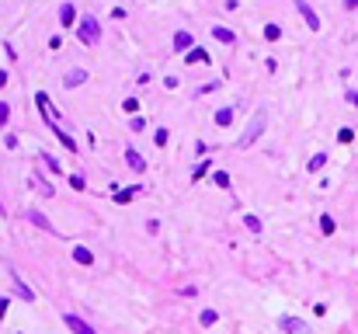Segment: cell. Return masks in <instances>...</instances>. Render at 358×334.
<instances>
[{"instance_id": "obj_24", "label": "cell", "mask_w": 358, "mask_h": 334, "mask_svg": "<svg viewBox=\"0 0 358 334\" xmlns=\"http://www.w3.org/2000/svg\"><path fill=\"white\" fill-rule=\"evenodd\" d=\"M188 46H192V35L188 32H178L174 35V49H188Z\"/></svg>"}, {"instance_id": "obj_26", "label": "cell", "mask_w": 358, "mask_h": 334, "mask_svg": "<svg viewBox=\"0 0 358 334\" xmlns=\"http://www.w3.org/2000/svg\"><path fill=\"white\" fill-rule=\"evenodd\" d=\"M209 167H212V164H209V160H202V164H198V167L192 171V178H195V181H202V178L209 174Z\"/></svg>"}, {"instance_id": "obj_25", "label": "cell", "mask_w": 358, "mask_h": 334, "mask_svg": "<svg viewBox=\"0 0 358 334\" xmlns=\"http://www.w3.org/2000/svg\"><path fill=\"white\" fill-rule=\"evenodd\" d=\"M198 320H202L206 327H212L216 320H219V313H216V310H202V313H198Z\"/></svg>"}, {"instance_id": "obj_3", "label": "cell", "mask_w": 358, "mask_h": 334, "mask_svg": "<svg viewBox=\"0 0 358 334\" xmlns=\"http://www.w3.org/2000/svg\"><path fill=\"white\" fill-rule=\"evenodd\" d=\"M63 324H66L73 334H98L87 320H84V317H76V313H63Z\"/></svg>"}, {"instance_id": "obj_4", "label": "cell", "mask_w": 358, "mask_h": 334, "mask_svg": "<svg viewBox=\"0 0 358 334\" xmlns=\"http://www.w3.org/2000/svg\"><path fill=\"white\" fill-rule=\"evenodd\" d=\"M296 11L302 14V21H306V28H313V32L320 28V18H316V11H313V7H310L306 0H296Z\"/></svg>"}, {"instance_id": "obj_22", "label": "cell", "mask_w": 358, "mask_h": 334, "mask_svg": "<svg viewBox=\"0 0 358 334\" xmlns=\"http://www.w3.org/2000/svg\"><path fill=\"white\" fill-rule=\"evenodd\" d=\"M233 122V108H219L216 112V126H230Z\"/></svg>"}, {"instance_id": "obj_9", "label": "cell", "mask_w": 358, "mask_h": 334, "mask_svg": "<svg viewBox=\"0 0 358 334\" xmlns=\"http://www.w3.org/2000/svg\"><path fill=\"white\" fill-rule=\"evenodd\" d=\"M278 327L288 331V334H306V324H302L299 317H282V320H278Z\"/></svg>"}, {"instance_id": "obj_5", "label": "cell", "mask_w": 358, "mask_h": 334, "mask_svg": "<svg viewBox=\"0 0 358 334\" xmlns=\"http://www.w3.org/2000/svg\"><path fill=\"white\" fill-rule=\"evenodd\" d=\"M10 285H14V296H18V299H24V303H35V289H28V285H24V278L10 275Z\"/></svg>"}, {"instance_id": "obj_21", "label": "cell", "mask_w": 358, "mask_h": 334, "mask_svg": "<svg viewBox=\"0 0 358 334\" xmlns=\"http://www.w3.org/2000/svg\"><path fill=\"white\" fill-rule=\"evenodd\" d=\"M320 230H324L327 237H330V233L338 230V223H334V216H330V212H324V216H320Z\"/></svg>"}, {"instance_id": "obj_6", "label": "cell", "mask_w": 358, "mask_h": 334, "mask_svg": "<svg viewBox=\"0 0 358 334\" xmlns=\"http://www.w3.org/2000/svg\"><path fill=\"white\" fill-rule=\"evenodd\" d=\"M35 105L42 108V119H46V122H56V108H52L49 94H42V91H38V94H35Z\"/></svg>"}, {"instance_id": "obj_12", "label": "cell", "mask_w": 358, "mask_h": 334, "mask_svg": "<svg viewBox=\"0 0 358 334\" xmlns=\"http://www.w3.org/2000/svg\"><path fill=\"white\" fill-rule=\"evenodd\" d=\"M28 219H32V223H35L38 230H46V233H56V226H52V223H49V219H46V216H42L38 209H32V212H28Z\"/></svg>"}, {"instance_id": "obj_13", "label": "cell", "mask_w": 358, "mask_h": 334, "mask_svg": "<svg viewBox=\"0 0 358 334\" xmlns=\"http://www.w3.org/2000/svg\"><path fill=\"white\" fill-rule=\"evenodd\" d=\"M73 261H76V265H94V254H90V247L76 244V247H73Z\"/></svg>"}, {"instance_id": "obj_14", "label": "cell", "mask_w": 358, "mask_h": 334, "mask_svg": "<svg viewBox=\"0 0 358 334\" xmlns=\"http://www.w3.org/2000/svg\"><path fill=\"white\" fill-rule=\"evenodd\" d=\"M49 129L56 133V139H60V143H63V146L70 150V153H76V143H73V139H70V133H66V129H60L56 122H49Z\"/></svg>"}, {"instance_id": "obj_27", "label": "cell", "mask_w": 358, "mask_h": 334, "mask_svg": "<svg viewBox=\"0 0 358 334\" xmlns=\"http://www.w3.org/2000/svg\"><path fill=\"white\" fill-rule=\"evenodd\" d=\"M212 181L219 185V188H230V174H226V171H216V174H212Z\"/></svg>"}, {"instance_id": "obj_15", "label": "cell", "mask_w": 358, "mask_h": 334, "mask_svg": "<svg viewBox=\"0 0 358 334\" xmlns=\"http://www.w3.org/2000/svg\"><path fill=\"white\" fill-rule=\"evenodd\" d=\"M212 35L222 42V46H233V42H236V35H233L230 28H222V25H212Z\"/></svg>"}, {"instance_id": "obj_11", "label": "cell", "mask_w": 358, "mask_h": 334, "mask_svg": "<svg viewBox=\"0 0 358 334\" xmlns=\"http://www.w3.org/2000/svg\"><path fill=\"white\" fill-rule=\"evenodd\" d=\"M140 192H143L140 185H132V188H118V185H115V195H112V199H115V202H122V205H126V202H132V199H136Z\"/></svg>"}, {"instance_id": "obj_31", "label": "cell", "mask_w": 358, "mask_h": 334, "mask_svg": "<svg viewBox=\"0 0 358 334\" xmlns=\"http://www.w3.org/2000/svg\"><path fill=\"white\" fill-rule=\"evenodd\" d=\"M4 146H7V150H18V136L7 133V136H4Z\"/></svg>"}, {"instance_id": "obj_1", "label": "cell", "mask_w": 358, "mask_h": 334, "mask_svg": "<svg viewBox=\"0 0 358 334\" xmlns=\"http://www.w3.org/2000/svg\"><path fill=\"white\" fill-rule=\"evenodd\" d=\"M76 35H80L84 46H98V42H101V21L90 18V14H84V18L76 21Z\"/></svg>"}, {"instance_id": "obj_34", "label": "cell", "mask_w": 358, "mask_h": 334, "mask_svg": "<svg viewBox=\"0 0 358 334\" xmlns=\"http://www.w3.org/2000/svg\"><path fill=\"white\" fill-rule=\"evenodd\" d=\"M143 129H146V122L140 119V115H136V119H132V133H143Z\"/></svg>"}, {"instance_id": "obj_20", "label": "cell", "mask_w": 358, "mask_h": 334, "mask_svg": "<svg viewBox=\"0 0 358 334\" xmlns=\"http://www.w3.org/2000/svg\"><path fill=\"white\" fill-rule=\"evenodd\" d=\"M324 164H327V153H313V157H310V164H306V171L313 174V171H320Z\"/></svg>"}, {"instance_id": "obj_18", "label": "cell", "mask_w": 358, "mask_h": 334, "mask_svg": "<svg viewBox=\"0 0 358 334\" xmlns=\"http://www.w3.org/2000/svg\"><path fill=\"white\" fill-rule=\"evenodd\" d=\"M60 21H63V28H70L73 21H76V11H73V4H63V7H60Z\"/></svg>"}, {"instance_id": "obj_29", "label": "cell", "mask_w": 358, "mask_h": 334, "mask_svg": "<svg viewBox=\"0 0 358 334\" xmlns=\"http://www.w3.org/2000/svg\"><path fill=\"white\" fill-rule=\"evenodd\" d=\"M122 112H140V101H136V98H126V101H122Z\"/></svg>"}, {"instance_id": "obj_28", "label": "cell", "mask_w": 358, "mask_h": 334, "mask_svg": "<svg viewBox=\"0 0 358 334\" xmlns=\"http://www.w3.org/2000/svg\"><path fill=\"white\" fill-rule=\"evenodd\" d=\"M167 139H170L167 129H156V133H153V143H156V146H167Z\"/></svg>"}, {"instance_id": "obj_7", "label": "cell", "mask_w": 358, "mask_h": 334, "mask_svg": "<svg viewBox=\"0 0 358 334\" xmlns=\"http://www.w3.org/2000/svg\"><path fill=\"white\" fill-rule=\"evenodd\" d=\"M84 80H87V70H84V67H73V70L63 73V87H80Z\"/></svg>"}, {"instance_id": "obj_2", "label": "cell", "mask_w": 358, "mask_h": 334, "mask_svg": "<svg viewBox=\"0 0 358 334\" xmlns=\"http://www.w3.org/2000/svg\"><path fill=\"white\" fill-rule=\"evenodd\" d=\"M261 133H264V112H258V115H254V119L247 122V129L240 133V139H236V146H250V143H254V139H258Z\"/></svg>"}, {"instance_id": "obj_19", "label": "cell", "mask_w": 358, "mask_h": 334, "mask_svg": "<svg viewBox=\"0 0 358 334\" xmlns=\"http://www.w3.org/2000/svg\"><path fill=\"white\" fill-rule=\"evenodd\" d=\"M264 39H268V42H278V39H282V25H275V21L264 25Z\"/></svg>"}, {"instance_id": "obj_32", "label": "cell", "mask_w": 358, "mask_h": 334, "mask_svg": "<svg viewBox=\"0 0 358 334\" xmlns=\"http://www.w3.org/2000/svg\"><path fill=\"white\" fill-rule=\"evenodd\" d=\"M338 139H341V143H352V139H355V133H352V129H341V133H338Z\"/></svg>"}, {"instance_id": "obj_30", "label": "cell", "mask_w": 358, "mask_h": 334, "mask_svg": "<svg viewBox=\"0 0 358 334\" xmlns=\"http://www.w3.org/2000/svg\"><path fill=\"white\" fill-rule=\"evenodd\" d=\"M70 185H73V188H76V192H84V188H87V181H84L80 174H70Z\"/></svg>"}, {"instance_id": "obj_17", "label": "cell", "mask_w": 358, "mask_h": 334, "mask_svg": "<svg viewBox=\"0 0 358 334\" xmlns=\"http://www.w3.org/2000/svg\"><path fill=\"white\" fill-rule=\"evenodd\" d=\"M38 160H42V164H46V167H49L52 174H63V164H60V160H56L52 153H46V150H42V153H38Z\"/></svg>"}, {"instance_id": "obj_23", "label": "cell", "mask_w": 358, "mask_h": 334, "mask_svg": "<svg viewBox=\"0 0 358 334\" xmlns=\"http://www.w3.org/2000/svg\"><path fill=\"white\" fill-rule=\"evenodd\" d=\"M244 226H247L250 233H261V219H258L254 212H247V216H244Z\"/></svg>"}, {"instance_id": "obj_8", "label": "cell", "mask_w": 358, "mask_h": 334, "mask_svg": "<svg viewBox=\"0 0 358 334\" xmlns=\"http://www.w3.org/2000/svg\"><path fill=\"white\" fill-rule=\"evenodd\" d=\"M28 185H32V188H38L42 195H56V188H52V185H49V181H46V178H42L38 171H32V178H28Z\"/></svg>"}, {"instance_id": "obj_16", "label": "cell", "mask_w": 358, "mask_h": 334, "mask_svg": "<svg viewBox=\"0 0 358 334\" xmlns=\"http://www.w3.org/2000/svg\"><path fill=\"white\" fill-rule=\"evenodd\" d=\"M184 63H209V53H206L202 46H195V49H188V56H184Z\"/></svg>"}, {"instance_id": "obj_33", "label": "cell", "mask_w": 358, "mask_h": 334, "mask_svg": "<svg viewBox=\"0 0 358 334\" xmlns=\"http://www.w3.org/2000/svg\"><path fill=\"white\" fill-rule=\"evenodd\" d=\"M7 119H10V105L4 101V105H0V122H7Z\"/></svg>"}, {"instance_id": "obj_10", "label": "cell", "mask_w": 358, "mask_h": 334, "mask_svg": "<svg viewBox=\"0 0 358 334\" xmlns=\"http://www.w3.org/2000/svg\"><path fill=\"white\" fill-rule=\"evenodd\" d=\"M126 164H129V167H132L136 174H143V171H146V160L140 157V153H136V150H132V146H126Z\"/></svg>"}]
</instances>
